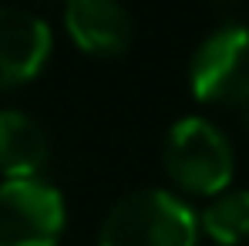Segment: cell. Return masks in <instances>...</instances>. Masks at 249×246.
Segmentation results:
<instances>
[{
	"instance_id": "cell-3",
	"label": "cell",
	"mask_w": 249,
	"mask_h": 246,
	"mask_svg": "<svg viewBox=\"0 0 249 246\" xmlns=\"http://www.w3.org/2000/svg\"><path fill=\"white\" fill-rule=\"evenodd\" d=\"M189 81L196 98L215 105L249 101V27L226 24L199 44Z\"/></svg>"
},
{
	"instance_id": "cell-9",
	"label": "cell",
	"mask_w": 249,
	"mask_h": 246,
	"mask_svg": "<svg viewBox=\"0 0 249 246\" xmlns=\"http://www.w3.org/2000/svg\"><path fill=\"white\" fill-rule=\"evenodd\" d=\"M209 3H215V7H232V3H239V0H209Z\"/></svg>"
},
{
	"instance_id": "cell-6",
	"label": "cell",
	"mask_w": 249,
	"mask_h": 246,
	"mask_svg": "<svg viewBox=\"0 0 249 246\" xmlns=\"http://www.w3.org/2000/svg\"><path fill=\"white\" fill-rule=\"evenodd\" d=\"M64 27L78 47L101 57L124 54L135 38L131 14L118 0H64Z\"/></svg>"
},
{
	"instance_id": "cell-5",
	"label": "cell",
	"mask_w": 249,
	"mask_h": 246,
	"mask_svg": "<svg viewBox=\"0 0 249 246\" xmlns=\"http://www.w3.org/2000/svg\"><path fill=\"white\" fill-rule=\"evenodd\" d=\"M51 54V27L31 10L0 7V88L31 81Z\"/></svg>"
},
{
	"instance_id": "cell-8",
	"label": "cell",
	"mask_w": 249,
	"mask_h": 246,
	"mask_svg": "<svg viewBox=\"0 0 249 246\" xmlns=\"http://www.w3.org/2000/svg\"><path fill=\"white\" fill-rule=\"evenodd\" d=\"M206 233L222 246H236L249 240V189L222 192L215 203L202 212Z\"/></svg>"
},
{
	"instance_id": "cell-4",
	"label": "cell",
	"mask_w": 249,
	"mask_h": 246,
	"mask_svg": "<svg viewBox=\"0 0 249 246\" xmlns=\"http://www.w3.org/2000/svg\"><path fill=\"white\" fill-rule=\"evenodd\" d=\"M64 233V199L41 179L0 186V246H54Z\"/></svg>"
},
{
	"instance_id": "cell-2",
	"label": "cell",
	"mask_w": 249,
	"mask_h": 246,
	"mask_svg": "<svg viewBox=\"0 0 249 246\" xmlns=\"http://www.w3.org/2000/svg\"><path fill=\"white\" fill-rule=\"evenodd\" d=\"M165 169L182 189L215 196L232 182V145L206 118H182L165 138Z\"/></svg>"
},
{
	"instance_id": "cell-7",
	"label": "cell",
	"mask_w": 249,
	"mask_h": 246,
	"mask_svg": "<svg viewBox=\"0 0 249 246\" xmlns=\"http://www.w3.org/2000/svg\"><path fill=\"white\" fill-rule=\"evenodd\" d=\"M47 135L24 112H0V172L10 179H34L47 162Z\"/></svg>"
},
{
	"instance_id": "cell-10",
	"label": "cell",
	"mask_w": 249,
	"mask_h": 246,
	"mask_svg": "<svg viewBox=\"0 0 249 246\" xmlns=\"http://www.w3.org/2000/svg\"><path fill=\"white\" fill-rule=\"evenodd\" d=\"M246 132H249V101H246Z\"/></svg>"
},
{
	"instance_id": "cell-1",
	"label": "cell",
	"mask_w": 249,
	"mask_h": 246,
	"mask_svg": "<svg viewBox=\"0 0 249 246\" xmlns=\"http://www.w3.org/2000/svg\"><path fill=\"white\" fill-rule=\"evenodd\" d=\"M199 219L165 189H138L111 206L98 246H196Z\"/></svg>"
}]
</instances>
